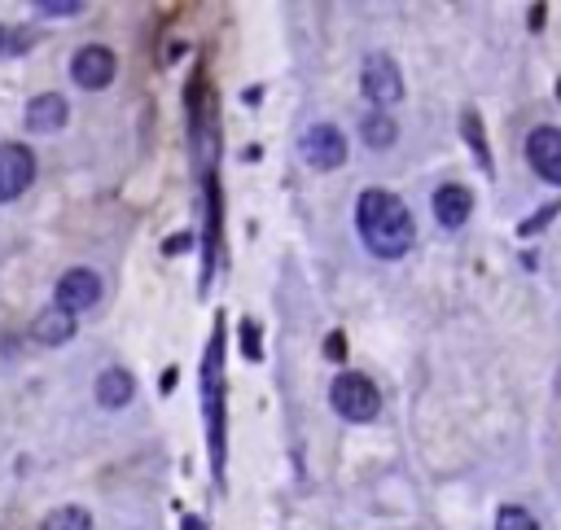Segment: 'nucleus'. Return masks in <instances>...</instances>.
Returning a JSON list of instances; mask_svg holds the SVG:
<instances>
[{
    "label": "nucleus",
    "mask_w": 561,
    "mask_h": 530,
    "mask_svg": "<svg viewBox=\"0 0 561 530\" xmlns=\"http://www.w3.org/2000/svg\"><path fill=\"white\" fill-rule=\"evenodd\" d=\"M355 228H359V241L368 245V254L377 258H403L416 241V223H412V210L403 206L399 193L390 188H364L359 201H355Z\"/></svg>",
    "instance_id": "f257e3e1"
},
{
    "label": "nucleus",
    "mask_w": 561,
    "mask_h": 530,
    "mask_svg": "<svg viewBox=\"0 0 561 530\" xmlns=\"http://www.w3.org/2000/svg\"><path fill=\"white\" fill-rule=\"evenodd\" d=\"M329 403H333V412L342 420H355V425L373 420L381 412V394L364 372H337L333 385H329Z\"/></svg>",
    "instance_id": "f03ea898"
},
{
    "label": "nucleus",
    "mask_w": 561,
    "mask_h": 530,
    "mask_svg": "<svg viewBox=\"0 0 561 530\" xmlns=\"http://www.w3.org/2000/svg\"><path fill=\"white\" fill-rule=\"evenodd\" d=\"M298 153L307 166L316 171H333L346 162V136L333 127V123H311L302 136H298Z\"/></svg>",
    "instance_id": "7ed1b4c3"
},
{
    "label": "nucleus",
    "mask_w": 561,
    "mask_h": 530,
    "mask_svg": "<svg viewBox=\"0 0 561 530\" xmlns=\"http://www.w3.org/2000/svg\"><path fill=\"white\" fill-rule=\"evenodd\" d=\"M359 83H364V96L373 105H394L403 96V74H399L390 53H368L364 70H359Z\"/></svg>",
    "instance_id": "20e7f679"
},
{
    "label": "nucleus",
    "mask_w": 561,
    "mask_h": 530,
    "mask_svg": "<svg viewBox=\"0 0 561 530\" xmlns=\"http://www.w3.org/2000/svg\"><path fill=\"white\" fill-rule=\"evenodd\" d=\"M101 293H105V285H101V276L96 272H88V267H70V272H61V280H57V289H53V307H61V311H88V307H96L101 302Z\"/></svg>",
    "instance_id": "39448f33"
},
{
    "label": "nucleus",
    "mask_w": 561,
    "mask_h": 530,
    "mask_svg": "<svg viewBox=\"0 0 561 530\" xmlns=\"http://www.w3.org/2000/svg\"><path fill=\"white\" fill-rule=\"evenodd\" d=\"M35 180V153L18 140H4L0 145V201H13L31 188Z\"/></svg>",
    "instance_id": "423d86ee"
},
{
    "label": "nucleus",
    "mask_w": 561,
    "mask_h": 530,
    "mask_svg": "<svg viewBox=\"0 0 561 530\" xmlns=\"http://www.w3.org/2000/svg\"><path fill=\"white\" fill-rule=\"evenodd\" d=\"M70 74L79 88L88 92H101L110 79H114V53L105 44H83L75 57H70Z\"/></svg>",
    "instance_id": "0eeeda50"
},
{
    "label": "nucleus",
    "mask_w": 561,
    "mask_h": 530,
    "mask_svg": "<svg viewBox=\"0 0 561 530\" xmlns=\"http://www.w3.org/2000/svg\"><path fill=\"white\" fill-rule=\"evenodd\" d=\"M526 158L535 175H543L548 184H561V127H535L526 136Z\"/></svg>",
    "instance_id": "6e6552de"
},
{
    "label": "nucleus",
    "mask_w": 561,
    "mask_h": 530,
    "mask_svg": "<svg viewBox=\"0 0 561 530\" xmlns=\"http://www.w3.org/2000/svg\"><path fill=\"white\" fill-rule=\"evenodd\" d=\"M434 219L447 228V232H456L469 215H473V193L465 188V184H443V188H434Z\"/></svg>",
    "instance_id": "1a4fd4ad"
},
{
    "label": "nucleus",
    "mask_w": 561,
    "mask_h": 530,
    "mask_svg": "<svg viewBox=\"0 0 561 530\" xmlns=\"http://www.w3.org/2000/svg\"><path fill=\"white\" fill-rule=\"evenodd\" d=\"M136 399V377L127 368H105L96 372V403L101 407H127Z\"/></svg>",
    "instance_id": "9d476101"
},
{
    "label": "nucleus",
    "mask_w": 561,
    "mask_h": 530,
    "mask_svg": "<svg viewBox=\"0 0 561 530\" xmlns=\"http://www.w3.org/2000/svg\"><path fill=\"white\" fill-rule=\"evenodd\" d=\"M31 333H35V342H39V346H61V342H70V337H75V315H70V311H61V307H48V311H39V315H35Z\"/></svg>",
    "instance_id": "9b49d317"
},
{
    "label": "nucleus",
    "mask_w": 561,
    "mask_h": 530,
    "mask_svg": "<svg viewBox=\"0 0 561 530\" xmlns=\"http://www.w3.org/2000/svg\"><path fill=\"white\" fill-rule=\"evenodd\" d=\"M61 123H66V101L57 92H44L26 105V127L31 131H61Z\"/></svg>",
    "instance_id": "f8f14e48"
},
{
    "label": "nucleus",
    "mask_w": 561,
    "mask_h": 530,
    "mask_svg": "<svg viewBox=\"0 0 561 530\" xmlns=\"http://www.w3.org/2000/svg\"><path fill=\"white\" fill-rule=\"evenodd\" d=\"M39 530H92V517H88V508H79V504H61V508H53V512L44 517Z\"/></svg>",
    "instance_id": "ddd939ff"
},
{
    "label": "nucleus",
    "mask_w": 561,
    "mask_h": 530,
    "mask_svg": "<svg viewBox=\"0 0 561 530\" xmlns=\"http://www.w3.org/2000/svg\"><path fill=\"white\" fill-rule=\"evenodd\" d=\"M359 136L373 145V149H386V145H394V118H386V114H368L364 123H359Z\"/></svg>",
    "instance_id": "4468645a"
},
{
    "label": "nucleus",
    "mask_w": 561,
    "mask_h": 530,
    "mask_svg": "<svg viewBox=\"0 0 561 530\" xmlns=\"http://www.w3.org/2000/svg\"><path fill=\"white\" fill-rule=\"evenodd\" d=\"M460 131H465V140L473 145V153H478V162H482V171L491 175V149H486V136H482V118L469 110L465 118H460Z\"/></svg>",
    "instance_id": "2eb2a0df"
},
{
    "label": "nucleus",
    "mask_w": 561,
    "mask_h": 530,
    "mask_svg": "<svg viewBox=\"0 0 561 530\" xmlns=\"http://www.w3.org/2000/svg\"><path fill=\"white\" fill-rule=\"evenodd\" d=\"M495 530H539V526H535V517H530L526 508L504 504V508L495 512Z\"/></svg>",
    "instance_id": "dca6fc26"
},
{
    "label": "nucleus",
    "mask_w": 561,
    "mask_h": 530,
    "mask_svg": "<svg viewBox=\"0 0 561 530\" xmlns=\"http://www.w3.org/2000/svg\"><path fill=\"white\" fill-rule=\"evenodd\" d=\"M35 13H48V18H75V13H83V4L79 0H35Z\"/></svg>",
    "instance_id": "f3484780"
},
{
    "label": "nucleus",
    "mask_w": 561,
    "mask_h": 530,
    "mask_svg": "<svg viewBox=\"0 0 561 530\" xmlns=\"http://www.w3.org/2000/svg\"><path fill=\"white\" fill-rule=\"evenodd\" d=\"M4 39H9V35H4V26H0V53H4Z\"/></svg>",
    "instance_id": "a211bd4d"
}]
</instances>
